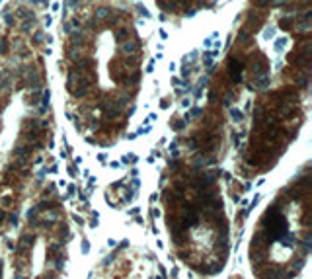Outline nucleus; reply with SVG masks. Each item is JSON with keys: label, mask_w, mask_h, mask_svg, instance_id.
<instances>
[{"label": "nucleus", "mask_w": 312, "mask_h": 279, "mask_svg": "<svg viewBox=\"0 0 312 279\" xmlns=\"http://www.w3.org/2000/svg\"><path fill=\"white\" fill-rule=\"evenodd\" d=\"M68 88H70V92L74 94V96H86V92H88L90 88V80L86 78L84 74H80V72H70V80H68Z\"/></svg>", "instance_id": "obj_1"}, {"label": "nucleus", "mask_w": 312, "mask_h": 279, "mask_svg": "<svg viewBox=\"0 0 312 279\" xmlns=\"http://www.w3.org/2000/svg\"><path fill=\"white\" fill-rule=\"evenodd\" d=\"M228 71H230V76H232L234 82H240V72H242V63L240 61H230Z\"/></svg>", "instance_id": "obj_2"}, {"label": "nucleus", "mask_w": 312, "mask_h": 279, "mask_svg": "<svg viewBox=\"0 0 312 279\" xmlns=\"http://www.w3.org/2000/svg\"><path fill=\"white\" fill-rule=\"evenodd\" d=\"M254 80H256V84H254V88H260V90H264L265 86L269 84V76L265 74V72H264V74H260V76H257V78H254Z\"/></svg>", "instance_id": "obj_3"}, {"label": "nucleus", "mask_w": 312, "mask_h": 279, "mask_svg": "<svg viewBox=\"0 0 312 279\" xmlns=\"http://www.w3.org/2000/svg\"><path fill=\"white\" fill-rule=\"evenodd\" d=\"M137 51H139V45L135 43V41H127V43L123 45V53H125V55H135Z\"/></svg>", "instance_id": "obj_4"}, {"label": "nucleus", "mask_w": 312, "mask_h": 279, "mask_svg": "<svg viewBox=\"0 0 312 279\" xmlns=\"http://www.w3.org/2000/svg\"><path fill=\"white\" fill-rule=\"evenodd\" d=\"M287 45H289V37H287V35H283V37L275 39V51H277V53H281L283 49L287 47Z\"/></svg>", "instance_id": "obj_5"}, {"label": "nucleus", "mask_w": 312, "mask_h": 279, "mask_svg": "<svg viewBox=\"0 0 312 279\" xmlns=\"http://www.w3.org/2000/svg\"><path fill=\"white\" fill-rule=\"evenodd\" d=\"M230 117H232V119L236 121V123H240L242 119H244V113H240L236 108H232V109H230Z\"/></svg>", "instance_id": "obj_6"}, {"label": "nucleus", "mask_w": 312, "mask_h": 279, "mask_svg": "<svg viewBox=\"0 0 312 279\" xmlns=\"http://www.w3.org/2000/svg\"><path fill=\"white\" fill-rule=\"evenodd\" d=\"M121 162L123 164H135V162H137V156H135L133 152H129V154H125V156L121 158Z\"/></svg>", "instance_id": "obj_7"}, {"label": "nucleus", "mask_w": 312, "mask_h": 279, "mask_svg": "<svg viewBox=\"0 0 312 279\" xmlns=\"http://www.w3.org/2000/svg\"><path fill=\"white\" fill-rule=\"evenodd\" d=\"M139 78H141V74L139 72H135L133 76H129V80H125V86H135L139 82Z\"/></svg>", "instance_id": "obj_8"}, {"label": "nucleus", "mask_w": 312, "mask_h": 279, "mask_svg": "<svg viewBox=\"0 0 312 279\" xmlns=\"http://www.w3.org/2000/svg\"><path fill=\"white\" fill-rule=\"evenodd\" d=\"M49 100H51V92H49V90H45L43 96H41V104H43V108H47V105H49Z\"/></svg>", "instance_id": "obj_9"}, {"label": "nucleus", "mask_w": 312, "mask_h": 279, "mask_svg": "<svg viewBox=\"0 0 312 279\" xmlns=\"http://www.w3.org/2000/svg\"><path fill=\"white\" fill-rule=\"evenodd\" d=\"M137 10H139V14H141L142 18H150V12L146 10V8L142 6V4H137Z\"/></svg>", "instance_id": "obj_10"}, {"label": "nucleus", "mask_w": 312, "mask_h": 279, "mask_svg": "<svg viewBox=\"0 0 312 279\" xmlns=\"http://www.w3.org/2000/svg\"><path fill=\"white\" fill-rule=\"evenodd\" d=\"M205 67L213 68V57H211V53H209V51H205Z\"/></svg>", "instance_id": "obj_11"}, {"label": "nucleus", "mask_w": 312, "mask_h": 279, "mask_svg": "<svg viewBox=\"0 0 312 279\" xmlns=\"http://www.w3.org/2000/svg\"><path fill=\"white\" fill-rule=\"evenodd\" d=\"M273 35H275V30H273V27H267V30L264 31V39H271Z\"/></svg>", "instance_id": "obj_12"}, {"label": "nucleus", "mask_w": 312, "mask_h": 279, "mask_svg": "<svg viewBox=\"0 0 312 279\" xmlns=\"http://www.w3.org/2000/svg\"><path fill=\"white\" fill-rule=\"evenodd\" d=\"M108 14H109V10H108V8H100V10L96 12V16H98V18H100V20H101V18H105V16H108Z\"/></svg>", "instance_id": "obj_13"}, {"label": "nucleus", "mask_w": 312, "mask_h": 279, "mask_svg": "<svg viewBox=\"0 0 312 279\" xmlns=\"http://www.w3.org/2000/svg\"><path fill=\"white\" fill-rule=\"evenodd\" d=\"M219 53H220V41H217V43H215V49H213V53H211V57L215 59V57H219Z\"/></svg>", "instance_id": "obj_14"}, {"label": "nucleus", "mask_w": 312, "mask_h": 279, "mask_svg": "<svg viewBox=\"0 0 312 279\" xmlns=\"http://www.w3.org/2000/svg\"><path fill=\"white\" fill-rule=\"evenodd\" d=\"M33 41H35V43H41V41H43V33H41V31H37V33L33 35Z\"/></svg>", "instance_id": "obj_15"}, {"label": "nucleus", "mask_w": 312, "mask_h": 279, "mask_svg": "<svg viewBox=\"0 0 312 279\" xmlns=\"http://www.w3.org/2000/svg\"><path fill=\"white\" fill-rule=\"evenodd\" d=\"M291 24H293V22H291V20H289V18H283V20H281V26H283V27H285V30H287V27H289V26H291Z\"/></svg>", "instance_id": "obj_16"}, {"label": "nucleus", "mask_w": 312, "mask_h": 279, "mask_svg": "<svg viewBox=\"0 0 312 279\" xmlns=\"http://www.w3.org/2000/svg\"><path fill=\"white\" fill-rule=\"evenodd\" d=\"M183 129V121H176L174 123V131H182Z\"/></svg>", "instance_id": "obj_17"}, {"label": "nucleus", "mask_w": 312, "mask_h": 279, "mask_svg": "<svg viewBox=\"0 0 312 279\" xmlns=\"http://www.w3.org/2000/svg\"><path fill=\"white\" fill-rule=\"evenodd\" d=\"M189 105H191V100H189V98H183V100H182V108H189Z\"/></svg>", "instance_id": "obj_18"}, {"label": "nucleus", "mask_w": 312, "mask_h": 279, "mask_svg": "<svg viewBox=\"0 0 312 279\" xmlns=\"http://www.w3.org/2000/svg\"><path fill=\"white\" fill-rule=\"evenodd\" d=\"M158 33H160V37H162V39H168V31L164 30V27H160V30H158Z\"/></svg>", "instance_id": "obj_19"}, {"label": "nucleus", "mask_w": 312, "mask_h": 279, "mask_svg": "<svg viewBox=\"0 0 312 279\" xmlns=\"http://www.w3.org/2000/svg\"><path fill=\"white\" fill-rule=\"evenodd\" d=\"M172 84H174V86H179V84H182V80H179L178 76H172Z\"/></svg>", "instance_id": "obj_20"}, {"label": "nucleus", "mask_w": 312, "mask_h": 279, "mask_svg": "<svg viewBox=\"0 0 312 279\" xmlns=\"http://www.w3.org/2000/svg\"><path fill=\"white\" fill-rule=\"evenodd\" d=\"M191 115H201V108H193V109H191Z\"/></svg>", "instance_id": "obj_21"}, {"label": "nucleus", "mask_w": 312, "mask_h": 279, "mask_svg": "<svg viewBox=\"0 0 312 279\" xmlns=\"http://www.w3.org/2000/svg\"><path fill=\"white\" fill-rule=\"evenodd\" d=\"M51 24H53V18H51V16H47V18H45V26L51 27Z\"/></svg>", "instance_id": "obj_22"}, {"label": "nucleus", "mask_w": 312, "mask_h": 279, "mask_svg": "<svg viewBox=\"0 0 312 279\" xmlns=\"http://www.w3.org/2000/svg\"><path fill=\"white\" fill-rule=\"evenodd\" d=\"M152 71H154V61H150L148 67H146V72H152Z\"/></svg>", "instance_id": "obj_23"}, {"label": "nucleus", "mask_w": 312, "mask_h": 279, "mask_svg": "<svg viewBox=\"0 0 312 279\" xmlns=\"http://www.w3.org/2000/svg\"><path fill=\"white\" fill-rule=\"evenodd\" d=\"M250 109H252V102H246V105H244V111H250Z\"/></svg>", "instance_id": "obj_24"}, {"label": "nucleus", "mask_w": 312, "mask_h": 279, "mask_svg": "<svg viewBox=\"0 0 312 279\" xmlns=\"http://www.w3.org/2000/svg\"><path fill=\"white\" fill-rule=\"evenodd\" d=\"M68 174H70V176H76V168H74V166H68Z\"/></svg>", "instance_id": "obj_25"}, {"label": "nucleus", "mask_w": 312, "mask_h": 279, "mask_svg": "<svg viewBox=\"0 0 312 279\" xmlns=\"http://www.w3.org/2000/svg\"><path fill=\"white\" fill-rule=\"evenodd\" d=\"M51 8H53V12H57V10L61 8V4H59V2H53V6H51Z\"/></svg>", "instance_id": "obj_26"}, {"label": "nucleus", "mask_w": 312, "mask_h": 279, "mask_svg": "<svg viewBox=\"0 0 312 279\" xmlns=\"http://www.w3.org/2000/svg\"><path fill=\"white\" fill-rule=\"evenodd\" d=\"M98 160H100V162H105V154L100 152V154H98Z\"/></svg>", "instance_id": "obj_27"}, {"label": "nucleus", "mask_w": 312, "mask_h": 279, "mask_svg": "<svg viewBox=\"0 0 312 279\" xmlns=\"http://www.w3.org/2000/svg\"><path fill=\"white\" fill-rule=\"evenodd\" d=\"M82 252H88V242H86V240L82 242Z\"/></svg>", "instance_id": "obj_28"}, {"label": "nucleus", "mask_w": 312, "mask_h": 279, "mask_svg": "<svg viewBox=\"0 0 312 279\" xmlns=\"http://www.w3.org/2000/svg\"><path fill=\"white\" fill-rule=\"evenodd\" d=\"M168 68H170V72H174L178 67H176V63H170V67H168Z\"/></svg>", "instance_id": "obj_29"}]
</instances>
